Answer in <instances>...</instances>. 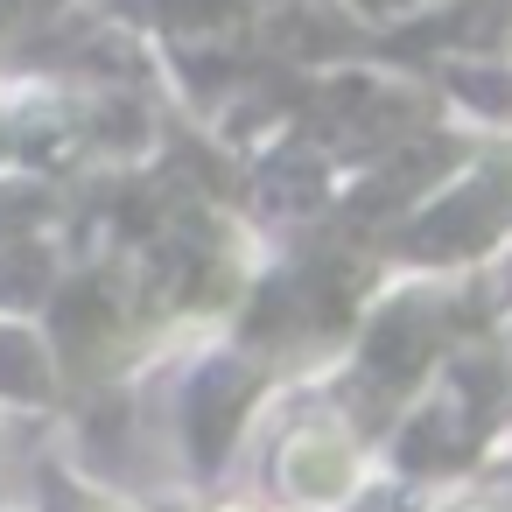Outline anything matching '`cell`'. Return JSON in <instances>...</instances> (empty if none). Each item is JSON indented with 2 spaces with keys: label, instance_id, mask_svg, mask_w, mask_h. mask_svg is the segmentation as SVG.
I'll list each match as a JSON object with an SVG mask.
<instances>
[{
  "label": "cell",
  "instance_id": "6da1fadb",
  "mask_svg": "<svg viewBox=\"0 0 512 512\" xmlns=\"http://www.w3.org/2000/svg\"><path fill=\"white\" fill-rule=\"evenodd\" d=\"M281 477H288L295 498L330 505V498H344V491L358 484V456H351L337 435H295L288 456H281Z\"/></svg>",
  "mask_w": 512,
  "mask_h": 512
}]
</instances>
